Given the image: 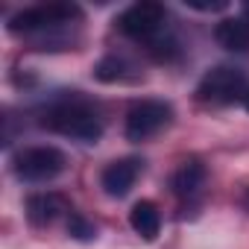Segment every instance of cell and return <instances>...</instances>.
<instances>
[{"mask_svg":"<svg viewBox=\"0 0 249 249\" xmlns=\"http://www.w3.org/2000/svg\"><path fill=\"white\" fill-rule=\"evenodd\" d=\"M164 21H167V12H164L161 3H156V0H141V3H132L117 18V30L123 36L153 47L159 38H164Z\"/></svg>","mask_w":249,"mask_h":249,"instance_id":"obj_3","label":"cell"},{"mask_svg":"<svg viewBox=\"0 0 249 249\" xmlns=\"http://www.w3.org/2000/svg\"><path fill=\"white\" fill-rule=\"evenodd\" d=\"M138 173H141V161L138 159H120V161H111L103 170L100 185H103V191L108 196H126L132 191Z\"/></svg>","mask_w":249,"mask_h":249,"instance_id":"obj_7","label":"cell"},{"mask_svg":"<svg viewBox=\"0 0 249 249\" xmlns=\"http://www.w3.org/2000/svg\"><path fill=\"white\" fill-rule=\"evenodd\" d=\"M214 38L226 50L243 53V50H249V24L243 18H223L217 24V30H214Z\"/></svg>","mask_w":249,"mask_h":249,"instance_id":"obj_10","label":"cell"},{"mask_svg":"<svg viewBox=\"0 0 249 249\" xmlns=\"http://www.w3.org/2000/svg\"><path fill=\"white\" fill-rule=\"evenodd\" d=\"M126 68H129V65L123 62V59L108 56V59H103V62L94 68V76L103 79V82H117V79H123V71H126Z\"/></svg>","mask_w":249,"mask_h":249,"instance_id":"obj_12","label":"cell"},{"mask_svg":"<svg viewBox=\"0 0 249 249\" xmlns=\"http://www.w3.org/2000/svg\"><path fill=\"white\" fill-rule=\"evenodd\" d=\"M243 106H246V111H249V94H246V100H243Z\"/></svg>","mask_w":249,"mask_h":249,"instance_id":"obj_15","label":"cell"},{"mask_svg":"<svg viewBox=\"0 0 249 249\" xmlns=\"http://www.w3.org/2000/svg\"><path fill=\"white\" fill-rule=\"evenodd\" d=\"M246 94H249L246 73L229 65L211 68L196 85V100L211 103V106H231L237 100H246Z\"/></svg>","mask_w":249,"mask_h":249,"instance_id":"obj_2","label":"cell"},{"mask_svg":"<svg viewBox=\"0 0 249 249\" xmlns=\"http://www.w3.org/2000/svg\"><path fill=\"white\" fill-rule=\"evenodd\" d=\"M68 211H71V205L59 194H33L27 199V217L33 226H53Z\"/></svg>","mask_w":249,"mask_h":249,"instance_id":"obj_8","label":"cell"},{"mask_svg":"<svg viewBox=\"0 0 249 249\" xmlns=\"http://www.w3.org/2000/svg\"><path fill=\"white\" fill-rule=\"evenodd\" d=\"M129 226H132L135 234H141L144 240H156V237H159V229H161V211L156 208V202L141 199V202H135L132 211H129Z\"/></svg>","mask_w":249,"mask_h":249,"instance_id":"obj_9","label":"cell"},{"mask_svg":"<svg viewBox=\"0 0 249 249\" xmlns=\"http://www.w3.org/2000/svg\"><path fill=\"white\" fill-rule=\"evenodd\" d=\"M173 117V108L161 100H141L126 114V138L129 141H147L159 135Z\"/></svg>","mask_w":249,"mask_h":249,"instance_id":"obj_6","label":"cell"},{"mask_svg":"<svg viewBox=\"0 0 249 249\" xmlns=\"http://www.w3.org/2000/svg\"><path fill=\"white\" fill-rule=\"evenodd\" d=\"M79 18H82V12L73 3H41V6H30V9L18 12L9 21V30L33 36V33L62 30V27H68L71 21H79Z\"/></svg>","mask_w":249,"mask_h":249,"instance_id":"obj_4","label":"cell"},{"mask_svg":"<svg viewBox=\"0 0 249 249\" xmlns=\"http://www.w3.org/2000/svg\"><path fill=\"white\" fill-rule=\"evenodd\" d=\"M202 182H205V167H202L199 161H185V164L173 173V194L182 196V199H188V196L199 194Z\"/></svg>","mask_w":249,"mask_h":249,"instance_id":"obj_11","label":"cell"},{"mask_svg":"<svg viewBox=\"0 0 249 249\" xmlns=\"http://www.w3.org/2000/svg\"><path fill=\"white\" fill-rule=\"evenodd\" d=\"M240 18H243V21L249 24V3H243V12H240Z\"/></svg>","mask_w":249,"mask_h":249,"instance_id":"obj_14","label":"cell"},{"mask_svg":"<svg viewBox=\"0 0 249 249\" xmlns=\"http://www.w3.org/2000/svg\"><path fill=\"white\" fill-rule=\"evenodd\" d=\"M68 159L56 147H27L15 156V173L24 182H50L65 170Z\"/></svg>","mask_w":249,"mask_h":249,"instance_id":"obj_5","label":"cell"},{"mask_svg":"<svg viewBox=\"0 0 249 249\" xmlns=\"http://www.w3.org/2000/svg\"><path fill=\"white\" fill-rule=\"evenodd\" d=\"M41 126H47L50 132H59L65 138H76V141H97L103 135V123H100L97 111L76 100L56 103L53 108H47V114L41 117Z\"/></svg>","mask_w":249,"mask_h":249,"instance_id":"obj_1","label":"cell"},{"mask_svg":"<svg viewBox=\"0 0 249 249\" xmlns=\"http://www.w3.org/2000/svg\"><path fill=\"white\" fill-rule=\"evenodd\" d=\"M68 231H71L76 240H94V237H97L94 226H91L88 220H82L79 214H71V220H68Z\"/></svg>","mask_w":249,"mask_h":249,"instance_id":"obj_13","label":"cell"}]
</instances>
